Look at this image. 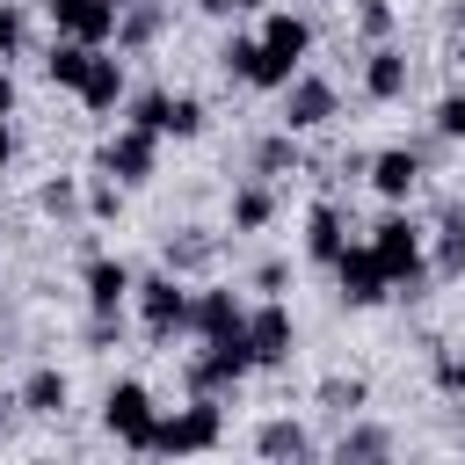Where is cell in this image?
I'll return each mask as SVG.
<instances>
[{
	"mask_svg": "<svg viewBox=\"0 0 465 465\" xmlns=\"http://www.w3.org/2000/svg\"><path fill=\"white\" fill-rule=\"evenodd\" d=\"M153 160H160V131H138V124H124L102 145V174H116V182H145Z\"/></svg>",
	"mask_w": 465,
	"mask_h": 465,
	"instance_id": "8",
	"label": "cell"
},
{
	"mask_svg": "<svg viewBox=\"0 0 465 465\" xmlns=\"http://www.w3.org/2000/svg\"><path fill=\"white\" fill-rule=\"evenodd\" d=\"M218 400H196V407H182V414H160V429H153V450H167V458H182V450H211L218 443Z\"/></svg>",
	"mask_w": 465,
	"mask_h": 465,
	"instance_id": "4",
	"label": "cell"
},
{
	"mask_svg": "<svg viewBox=\"0 0 465 465\" xmlns=\"http://www.w3.org/2000/svg\"><path fill=\"white\" fill-rule=\"evenodd\" d=\"M436 385H443V392H458V400H465V356H443V363H436Z\"/></svg>",
	"mask_w": 465,
	"mask_h": 465,
	"instance_id": "29",
	"label": "cell"
},
{
	"mask_svg": "<svg viewBox=\"0 0 465 465\" xmlns=\"http://www.w3.org/2000/svg\"><path fill=\"white\" fill-rule=\"evenodd\" d=\"M291 138H298V131H283V138H269V145H262L254 160H262V167H298V145H291Z\"/></svg>",
	"mask_w": 465,
	"mask_h": 465,
	"instance_id": "28",
	"label": "cell"
},
{
	"mask_svg": "<svg viewBox=\"0 0 465 465\" xmlns=\"http://www.w3.org/2000/svg\"><path fill=\"white\" fill-rule=\"evenodd\" d=\"M320 400H327V407H341V414H356V407H363V378H327V385H320Z\"/></svg>",
	"mask_w": 465,
	"mask_h": 465,
	"instance_id": "25",
	"label": "cell"
},
{
	"mask_svg": "<svg viewBox=\"0 0 465 465\" xmlns=\"http://www.w3.org/2000/svg\"><path fill=\"white\" fill-rule=\"evenodd\" d=\"M458 7H465V0H458Z\"/></svg>",
	"mask_w": 465,
	"mask_h": 465,
	"instance_id": "37",
	"label": "cell"
},
{
	"mask_svg": "<svg viewBox=\"0 0 465 465\" xmlns=\"http://www.w3.org/2000/svg\"><path fill=\"white\" fill-rule=\"evenodd\" d=\"M203 131V102L196 94H167V131L160 138H196Z\"/></svg>",
	"mask_w": 465,
	"mask_h": 465,
	"instance_id": "21",
	"label": "cell"
},
{
	"mask_svg": "<svg viewBox=\"0 0 465 465\" xmlns=\"http://www.w3.org/2000/svg\"><path fill=\"white\" fill-rule=\"evenodd\" d=\"M211 254V240H182V247H167V262H182V269H196Z\"/></svg>",
	"mask_w": 465,
	"mask_h": 465,
	"instance_id": "30",
	"label": "cell"
},
{
	"mask_svg": "<svg viewBox=\"0 0 465 465\" xmlns=\"http://www.w3.org/2000/svg\"><path fill=\"white\" fill-rule=\"evenodd\" d=\"M44 211H73V182H51L44 189Z\"/></svg>",
	"mask_w": 465,
	"mask_h": 465,
	"instance_id": "31",
	"label": "cell"
},
{
	"mask_svg": "<svg viewBox=\"0 0 465 465\" xmlns=\"http://www.w3.org/2000/svg\"><path fill=\"white\" fill-rule=\"evenodd\" d=\"M305 51H312V29H305L298 15H269V22H262V36H254L247 87H291V80H298V65H305Z\"/></svg>",
	"mask_w": 465,
	"mask_h": 465,
	"instance_id": "1",
	"label": "cell"
},
{
	"mask_svg": "<svg viewBox=\"0 0 465 465\" xmlns=\"http://www.w3.org/2000/svg\"><path fill=\"white\" fill-rule=\"evenodd\" d=\"M458 73H465V44H458Z\"/></svg>",
	"mask_w": 465,
	"mask_h": 465,
	"instance_id": "36",
	"label": "cell"
},
{
	"mask_svg": "<svg viewBox=\"0 0 465 465\" xmlns=\"http://www.w3.org/2000/svg\"><path fill=\"white\" fill-rule=\"evenodd\" d=\"M15 116V80H7V65H0V124Z\"/></svg>",
	"mask_w": 465,
	"mask_h": 465,
	"instance_id": "32",
	"label": "cell"
},
{
	"mask_svg": "<svg viewBox=\"0 0 465 465\" xmlns=\"http://www.w3.org/2000/svg\"><path fill=\"white\" fill-rule=\"evenodd\" d=\"M131 124H138V131H167V94H160V87L131 94Z\"/></svg>",
	"mask_w": 465,
	"mask_h": 465,
	"instance_id": "22",
	"label": "cell"
},
{
	"mask_svg": "<svg viewBox=\"0 0 465 465\" xmlns=\"http://www.w3.org/2000/svg\"><path fill=\"white\" fill-rule=\"evenodd\" d=\"M269 218H276V196H269L262 182H247V189L232 196V225H240V232H262Z\"/></svg>",
	"mask_w": 465,
	"mask_h": 465,
	"instance_id": "20",
	"label": "cell"
},
{
	"mask_svg": "<svg viewBox=\"0 0 465 465\" xmlns=\"http://www.w3.org/2000/svg\"><path fill=\"white\" fill-rule=\"evenodd\" d=\"M414 182H421V160H414L407 145H392V153H378V160H371V189H378L385 203L414 196Z\"/></svg>",
	"mask_w": 465,
	"mask_h": 465,
	"instance_id": "14",
	"label": "cell"
},
{
	"mask_svg": "<svg viewBox=\"0 0 465 465\" xmlns=\"http://www.w3.org/2000/svg\"><path fill=\"white\" fill-rule=\"evenodd\" d=\"M102 429H109L124 450H153V429H160L153 392H145L138 378H116V385H109V400H102Z\"/></svg>",
	"mask_w": 465,
	"mask_h": 465,
	"instance_id": "2",
	"label": "cell"
},
{
	"mask_svg": "<svg viewBox=\"0 0 465 465\" xmlns=\"http://www.w3.org/2000/svg\"><path fill=\"white\" fill-rule=\"evenodd\" d=\"M363 94H371V102H400V94H407V51L378 44V51L363 58Z\"/></svg>",
	"mask_w": 465,
	"mask_h": 465,
	"instance_id": "13",
	"label": "cell"
},
{
	"mask_svg": "<svg viewBox=\"0 0 465 465\" xmlns=\"http://www.w3.org/2000/svg\"><path fill=\"white\" fill-rule=\"evenodd\" d=\"M436 131L443 138H465V94H443L436 102Z\"/></svg>",
	"mask_w": 465,
	"mask_h": 465,
	"instance_id": "27",
	"label": "cell"
},
{
	"mask_svg": "<svg viewBox=\"0 0 465 465\" xmlns=\"http://www.w3.org/2000/svg\"><path fill=\"white\" fill-rule=\"evenodd\" d=\"M189 327H196L203 341H218V334H240V327H247V312H240V298H232V291H196V298H189Z\"/></svg>",
	"mask_w": 465,
	"mask_h": 465,
	"instance_id": "11",
	"label": "cell"
},
{
	"mask_svg": "<svg viewBox=\"0 0 465 465\" xmlns=\"http://www.w3.org/2000/svg\"><path fill=\"white\" fill-rule=\"evenodd\" d=\"M203 15H240V0H203Z\"/></svg>",
	"mask_w": 465,
	"mask_h": 465,
	"instance_id": "33",
	"label": "cell"
},
{
	"mask_svg": "<svg viewBox=\"0 0 465 465\" xmlns=\"http://www.w3.org/2000/svg\"><path fill=\"white\" fill-rule=\"evenodd\" d=\"M334 450H341V458H385V450H392V436H385V429H349Z\"/></svg>",
	"mask_w": 465,
	"mask_h": 465,
	"instance_id": "23",
	"label": "cell"
},
{
	"mask_svg": "<svg viewBox=\"0 0 465 465\" xmlns=\"http://www.w3.org/2000/svg\"><path fill=\"white\" fill-rule=\"evenodd\" d=\"M87 65H94V44H80V36H58V44H51V58H44V73H51L58 87H73V94H80Z\"/></svg>",
	"mask_w": 465,
	"mask_h": 465,
	"instance_id": "17",
	"label": "cell"
},
{
	"mask_svg": "<svg viewBox=\"0 0 465 465\" xmlns=\"http://www.w3.org/2000/svg\"><path fill=\"white\" fill-rule=\"evenodd\" d=\"M22 407H29V414H58V407H65V371H51V363L29 371V378H22Z\"/></svg>",
	"mask_w": 465,
	"mask_h": 465,
	"instance_id": "18",
	"label": "cell"
},
{
	"mask_svg": "<svg viewBox=\"0 0 465 465\" xmlns=\"http://www.w3.org/2000/svg\"><path fill=\"white\" fill-rule=\"evenodd\" d=\"M80 102H87L94 116H109V109L124 102V58L94 51V65H87V80H80Z\"/></svg>",
	"mask_w": 465,
	"mask_h": 465,
	"instance_id": "15",
	"label": "cell"
},
{
	"mask_svg": "<svg viewBox=\"0 0 465 465\" xmlns=\"http://www.w3.org/2000/svg\"><path fill=\"white\" fill-rule=\"evenodd\" d=\"M247 356H254V371H269V363L291 356V312H283L276 298L247 312Z\"/></svg>",
	"mask_w": 465,
	"mask_h": 465,
	"instance_id": "10",
	"label": "cell"
},
{
	"mask_svg": "<svg viewBox=\"0 0 465 465\" xmlns=\"http://www.w3.org/2000/svg\"><path fill=\"white\" fill-rule=\"evenodd\" d=\"M7 160H15V138H7V124H0V174H7Z\"/></svg>",
	"mask_w": 465,
	"mask_h": 465,
	"instance_id": "34",
	"label": "cell"
},
{
	"mask_svg": "<svg viewBox=\"0 0 465 465\" xmlns=\"http://www.w3.org/2000/svg\"><path fill=\"white\" fill-rule=\"evenodd\" d=\"M15 51H22V7H15V0H0V65H7Z\"/></svg>",
	"mask_w": 465,
	"mask_h": 465,
	"instance_id": "26",
	"label": "cell"
},
{
	"mask_svg": "<svg viewBox=\"0 0 465 465\" xmlns=\"http://www.w3.org/2000/svg\"><path fill=\"white\" fill-rule=\"evenodd\" d=\"M0 232H7V225H0Z\"/></svg>",
	"mask_w": 465,
	"mask_h": 465,
	"instance_id": "38",
	"label": "cell"
},
{
	"mask_svg": "<svg viewBox=\"0 0 465 465\" xmlns=\"http://www.w3.org/2000/svg\"><path fill=\"white\" fill-rule=\"evenodd\" d=\"M80 283H87V305H94V312H124V298L138 291V283H131V269H124V262H109V254H94Z\"/></svg>",
	"mask_w": 465,
	"mask_h": 465,
	"instance_id": "12",
	"label": "cell"
},
{
	"mask_svg": "<svg viewBox=\"0 0 465 465\" xmlns=\"http://www.w3.org/2000/svg\"><path fill=\"white\" fill-rule=\"evenodd\" d=\"M247 7H269V0H240V15H247Z\"/></svg>",
	"mask_w": 465,
	"mask_h": 465,
	"instance_id": "35",
	"label": "cell"
},
{
	"mask_svg": "<svg viewBox=\"0 0 465 465\" xmlns=\"http://www.w3.org/2000/svg\"><path fill=\"white\" fill-rule=\"evenodd\" d=\"M254 450H262V458H305V450H312V436H305L298 421H262Z\"/></svg>",
	"mask_w": 465,
	"mask_h": 465,
	"instance_id": "19",
	"label": "cell"
},
{
	"mask_svg": "<svg viewBox=\"0 0 465 465\" xmlns=\"http://www.w3.org/2000/svg\"><path fill=\"white\" fill-rule=\"evenodd\" d=\"M131 298H138V320H145V334H153V341H167V334H182V327H189V291H182L174 276H145Z\"/></svg>",
	"mask_w": 465,
	"mask_h": 465,
	"instance_id": "5",
	"label": "cell"
},
{
	"mask_svg": "<svg viewBox=\"0 0 465 465\" xmlns=\"http://www.w3.org/2000/svg\"><path fill=\"white\" fill-rule=\"evenodd\" d=\"M334 116V87L320 80V73H298L291 87H283V131H320Z\"/></svg>",
	"mask_w": 465,
	"mask_h": 465,
	"instance_id": "9",
	"label": "cell"
},
{
	"mask_svg": "<svg viewBox=\"0 0 465 465\" xmlns=\"http://www.w3.org/2000/svg\"><path fill=\"white\" fill-rule=\"evenodd\" d=\"M51 22H58V36H80V44H109L116 36V22H124V7L116 0H51Z\"/></svg>",
	"mask_w": 465,
	"mask_h": 465,
	"instance_id": "7",
	"label": "cell"
},
{
	"mask_svg": "<svg viewBox=\"0 0 465 465\" xmlns=\"http://www.w3.org/2000/svg\"><path fill=\"white\" fill-rule=\"evenodd\" d=\"M341 247H349V240H341V211H334V203H312V211H305V254L334 269Z\"/></svg>",
	"mask_w": 465,
	"mask_h": 465,
	"instance_id": "16",
	"label": "cell"
},
{
	"mask_svg": "<svg viewBox=\"0 0 465 465\" xmlns=\"http://www.w3.org/2000/svg\"><path fill=\"white\" fill-rule=\"evenodd\" d=\"M334 283H341V298H349V305H378V298H392V276H385L378 247H341Z\"/></svg>",
	"mask_w": 465,
	"mask_h": 465,
	"instance_id": "6",
	"label": "cell"
},
{
	"mask_svg": "<svg viewBox=\"0 0 465 465\" xmlns=\"http://www.w3.org/2000/svg\"><path fill=\"white\" fill-rule=\"evenodd\" d=\"M371 247H378V262H385L392 291H407V298H414V291H421V276H429V269H421V232H414V225L392 211V218H378Z\"/></svg>",
	"mask_w": 465,
	"mask_h": 465,
	"instance_id": "3",
	"label": "cell"
},
{
	"mask_svg": "<svg viewBox=\"0 0 465 465\" xmlns=\"http://www.w3.org/2000/svg\"><path fill=\"white\" fill-rule=\"evenodd\" d=\"M153 29H160V15H153V7H124V22H116V44H145Z\"/></svg>",
	"mask_w": 465,
	"mask_h": 465,
	"instance_id": "24",
	"label": "cell"
}]
</instances>
